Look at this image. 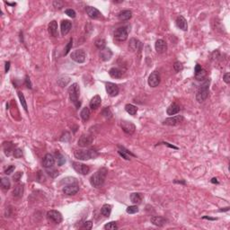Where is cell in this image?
<instances>
[{
    "label": "cell",
    "instance_id": "6da1fadb",
    "mask_svg": "<svg viewBox=\"0 0 230 230\" xmlns=\"http://www.w3.org/2000/svg\"><path fill=\"white\" fill-rule=\"evenodd\" d=\"M107 173H108V170L105 167H103V168L99 169L96 173H95L91 176V178H90L91 185L95 187V188H98V187L102 186L104 184L105 179H106Z\"/></svg>",
    "mask_w": 230,
    "mask_h": 230
},
{
    "label": "cell",
    "instance_id": "7a4b0ae2",
    "mask_svg": "<svg viewBox=\"0 0 230 230\" xmlns=\"http://www.w3.org/2000/svg\"><path fill=\"white\" fill-rule=\"evenodd\" d=\"M210 79H206L199 87L197 94H196V99L199 103H203L209 96L210 93Z\"/></svg>",
    "mask_w": 230,
    "mask_h": 230
},
{
    "label": "cell",
    "instance_id": "3957f363",
    "mask_svg": "<svg viewBox=\"0 0 230 230\" xmlns=\"http://www.w3.org/2000/svg\"><path fill=\"white\" fill-rule=\"evenodd\" d=\"M68 95L71 102L74 104L77 109H78L81 105V103L79 102V95H80V88L77 83L72 84L68 88Z\"/></svg>",
    "mask_w": 230,
    "mask_h": 230
},
{
    "label": "cell",
    "instance_id": "277c9868",
    "mask_svg": "<svg viewBox=\"0 0 230 230\" xmlns=\"http://www.w3.org/2000/svg\"><path fill=\"white\" fill-rule=\"evenodd\" d=\"M99 156L98 152L94 149H88V150H76L75 151V157L77 158L78 160H89L95 158Z\"/></svg>",
    "mask_w": 230,
    "mask_h": 230
},
{
    "label": "cell",
    "instance_id": "5b68a950",
    "mask_svg": "<svg viewBox=\"0 0 230 230\" xmlns=\"http://www.w3.org/2000/svg\"><path fill=\"white\" fill-rule=\"evenodd\" d=\"M86 54L84 50H76L72 51L70 54V59L79 64L84 63L86 61Z\"/></svg>",
    "mask_w": 230,
    "mask_h": 230
},
{
    "label": "cell",
    "instance_id": "8992f818",
    "mask_svg": "<svg viewBox=\"0 0 230 230\" xmlns=\"http://www.w3.org/2000/svg\"><path fill=\"white\" fill-rule=\"evenodd\" d=\"M47 218L50 221L55 223V224H59L62 222L63 220V217H62V214L58 211V210H50L47 212Z\"/></svg>",
    "mask_w": 230,
    "mask_h": 230
},
{
    "label": "cell",
    "instance_id": "52a82bcc",
    "mask_svg": "<svg viewBox=\"0 0 230 230\" xmlns=\"http://www.w3.org/2000/svg\"><path fill=\"white\" fill-rule=\"evenodd\" d=\"M72 166L75 169V171L80 174L86 175L90 172V167L85 164L79 163V162H73L72 163Z\"/></svg>",
    "mask_w": 230,
    "mask_h": 230
},
{
    "label": "cell",
    "instance_id": "ba28073f",
    "mask_svg": "<svg viewBox=\"0 0 230 230\" xmlns=\"http://www.w3.org/2000/svg\"><path fill=\"white\" fill-rule=\"evenodd\" d=\"M94 141V137L90 134H83L78 139V146L81 147H86L90 146Z\"/></svg>",
    "mask_w": 230,
    "mask_h": 230
},
{
    "label": "cell",
    "instance_id": "9c48e42d",
    "mask_svg": "<svg viewBox=\"0 0 230 230\" xmlns=\"http://www.w3.org/2000/svg\"><path fill=\"white\" fill-rule=\"evenodd\" d=\"M128 35H129V32H128L127 27H120L115 31L114 32L115 40H117L119 41H126L128 38Z\"/></svg>",
    "mask_w": 230,
    "mask_h": 230
},
{
    "label": "cell",
    "instance_id": "30bf717a",
    "mask_svg": "<svg viewBox=\"0 0 230 230\" xmlns=\"http://www.w3.org/2000/svg\"><path fill=\"white\" fill-rule=\"evenodd\" d=\"M161 78H160V75L157 71H154L152 72L147 79V83L149 85V86L151 87H156L158 86V85L160 84Z\"/></svg>",
    "mask_w": 230,
    "mask_h": 230
},
{
    "label": "cell",
    "instance_id": "8fae6325",
    "mask_svg": "<svg viewBox=\"0 0 230 230\" xmlns=\"http://www.w3.org/2000/svg\"><path fill=\"white\" fill-rule=\"evenodd\" d=\"M183 117L182 115H176V116H173V117L165 119L163 124L167 126H177L181 122H183Z\"/></svg>",
    "mask_w": 230,
    "mask_h": 230
},
{
    "label": "cell",
    "instance_id": "7c38bea8",
    "mask_svg": "<svg viewBox=\"0 0 230 230\" xmlns=\"http://www.w3.org/2000/svg\"><path fill=\"white\" fill-rule=\"evenodd\" d=\"M62 191L67 195H75L79 192V186L77 183H69L65 185Z\"/></svg>",
    "mask_w": 230,
    "mask_h": 230
},
{
    "label": "cell",
    "instance_id": "4fadbf2b",
    "mask_svg": "<svg viewBox=\"0 0 230 230\" xmlns=\"http://www.w3.org/2000/svg\"><path fill=\"white\" fill-rule=\"evenodd\" d=\"M120 126H121V129L122 130L127 133V134H133L136 130V126L131 122V121H127V120H122L121 123H120Z\"/></svg>",
    "mask_w": 230,
    "mask_h": 230
},
{
    "label": "cell",
    "instance_id": "5bb4252c",
    "mask_svg": "<svg viewBox=\"0 0 230 230\" xmlns=\"http://www.w3.org/2000/svg\"><path fill=\"white\" fill-rule=\"evenodd\" d=\"M105 88H106V92L107 94L110 95V96H116L118 95L119 92H120V89L118 87L117 85H115L113 83H106L105 85Z\"/></svg>",
    "mask_w": 230,
    "mask_h": 230
},
{
    "label": "cell",
    "instance_id": "9a60e30c",
    "mask_svg": "<svg viewBox=\"0 0 230 230\" xmlns=\"http://www.w3.org/2000/svg\"><path fill=\"white\" fill-rule=\"evenodd\" d=\"M42 164L45 168H52L55 164V157L51 154H46L43 157Z\"/></svg>",
    "mask_w": 230,
    "mask_h": 230
},
{
    "label": "cell",
    "instance_id": "2e32d148",
    "mask_svg": "<svg viewBox=\"0 0 230 230\" xmlns=\"http://www.w3.org/2000/svg\"><path fill=\"white\" fill-rule=\"evenodd\" d=\"M155 49L157 53H164L167 50V44L164 40L159 39L155 43Z\"/></svg>",
    "mask_w": 230,
    "mask_h": 230
},
{
    "label": "cell",
    "instance_id": "e0dca14e",
    "mask_svg": "<svg viewBox=\"0 0 230 230\" xmlns=\"http://www.w3.org/2000/svg\"><path fill=\"white\" fill-rule=\"evenodd\" d=\"M194 76H195V78L199 81L204 80V78L207 77V72L199 64H197L195 66V75Z\"/></svg>",
    "mask_w": 230,
    "mask_h": 230
},
{
    "label": "cell",
    "instance_id": "ac0fdd59",
    "mask_svg": "<svg viewBox=\"0 0 230 230\" xmlns=\"http://www.w3.org/2000/svg\"><path fill=\"white\" fill-rule=\"evenodd\" d=\"M86 14H88V16L92 19H96V18L100 17L102 14L100 13V11L94 6H86Z\"/></svg>",
    "mask_w": 230,
    "mask_h": 230
},
{
    "label": "cell",
    "instance_id": "d6986e66",
    "mask_svg": "<svg viewBox=\"0 0 230 230\" xmlns=\"http://www.w3.org/2000/svg\"><path fill=\"white\" fill-rule=\"evenodd\" d=\"M129 48L130 50L132 51H138L142 49V43L140 42V41H138V39L132 38L129 41Z\"/></svg>",
    "mask_w": 230,
    "mask_h": 230
},
{
    "label": "cell",
    "instance_id": "ffe728a7",
    "mask_svg": "<svg viewBox=\"0 0 230 230\" xmlns=\"http://www.w3.org/2000/svg\"><path fill=\"white\" fill-rule=\"evenodd\" d=\"M150 221L153 225H155L156 227H163L164 225L166 224L167 219L163 217H160V216H154L150 219Z\"/></svg>",
    "mask_w": 230,
    "mask_h": 230
},
{
    "label": "cell",
    "instance_id": "44dd1931",
    "mask_svg": "<svg viewBox=\"0 0 230 230\" xmlns=\"http://www.w3.org/2000/svg\"><path fill=\"white\" fill-rule=\"evenodd\" d=\"M72 28V23L68 20H63L60 25V30H61V34L66 35L68 34Z\"/></svg>",
    "mask_w": 230,
    "mask_h": 230
},
{
    "label": "cell",
    "instance_id": "7402d4cb",
    "mask_svg": "<svg viewBox=\"0 0 230 230\" xmlns=\"http://www.w3.org/2000/svg\"><path fill=\"white\" fill-rule=\"evenodd\" d=\"M176 25H177L178 28H180L183 31H187L188 30L187 21H186V19L183 15H180V16L177 17V19H176Z\"/></svg>",
    "mask_w": 230,
    "mask_h": 230
},
{
    "label": "cell",
    "instance_id": "603a6c76",
    "mask_svg": "<svg viewBox=\"0 0 230 230\" xmlns=\"http://www.w3.org/2000/svg\"><path fill=\"white\" fill-rule=\"evenodd\" d=\"M112 56H113V52H112V50L109 48H104V50H102L100 51V58L104 61L110 60Z\"/></svg>",
    "mask_w": 230,
    "mask_h": 230
},
{
    "label": "cell",
    "instance_id": "cb8c5ba5",
    "mask_svg": "<svg viewBox=\"0 0 230 230\" xmlns=\"http://www.w3.org/2000/svg\"><path fill=\"white\" fill-rule=\"evenodd\" d=\"M181 111V108H180V105H178L176 103H173L172 104H170L166 110V113L170 116H173V115L177 114L179 112Z\"/></svg>",
    "mask_w": 230,
    "mask_h": 230
},
{
    "label": "cell",
    "instance_id": "d4e9b609",
    "mask_svg": "<svg viewBox=\"0 0 230 230\" xmlns=\"http://www.w3.org/2000/svg\"><path fill=\"white\" fill-rule=\"evenodd\" d=\"M48 30H49V33H50L51 36L57 37V36H58V23H57L55 20L51 21V22L49 23Z\"/></svg>",
    "mask_w": 230,
    "mask_h": 230
},
{
    "label": "cell",
    "instance_id": "484cf974",
    "mask_svg": "<svg viewBox=\"0 0 230 230\" xmlns=\"http://www.w3.org/2000/svg\"><path fill=\"white\" fill-rule=\"evenodd\" d=\"M101 104H102V99H101V97H100L99 95H95V96L91 99L89 105H90V108H91L92 110H96L97 108L100 107Z\"/></svg>",
    "mask_w": 230,
    "mask_h": 230
},
{
    "label": "cell",
    "instance_id": "4316f807",
    "mask_svg": "<svg viewBox=\"0 0 230 230\" xmlns=\"http://www.w3.org/2000/svg\"><path fill=\"white\" fill-rule=\"evenodd\" d=\"M3 147H4L5 154L6 156H11L12 154H14V152L15 150L14 147V144L12 142H4Z\"/></svg>",
    "mask_w": 230,
    "mask_h": 230
},
{
    "label": "cell",
    "instance_id": "83f0119b",
    "mask_svg": "<svg viewBox=\"0 0 230 230\" xmlns=\"http://www.w3.org/2000/svg\"><path fill=\"white\" fill-rule=\"evenodd\" d=\"M109 75L111 77L113 78H116V79H119V78H121L122 77V71L120 69H119L118 68H112L110 70H109Z\"/></svg>",
    "mask_w": 230,
    "mask_h": 230
},
{
    "label": "cell",
    "instance_id": "f1b7e54d",
    "mask_svg": "<svg viewBox=\"0 0 230 230\" xmlns=\"http://www.w3.org/2000/svg\"><path fill=\"white\" fill-rule=\"evenodd\" d=\"M131 16L132 13L130 10H123L118 14V17L120 21H128L131 18Z\"/></svg>",
    "mask_w": 230,
    "mask_h": 230
},
{
    "label": "cell",
    "instance_id": "f546056e",
    "mask_svg": "<svg viewBox=\"0 0 230 230\" xmlns=\"http://www.w3.org/2000/svg\"><path fill=\"white\" fill-rule=\"evenodd\" d=\"M130 201L134 204H139L142 201V196L138 192H134L130 194Z\"/></svg>",
    "mask_w": 230,
    "mask_h": 230
},
{
    "label": "cell",
    "instance_id": "4dcf8cb0",
    "mask_svg": "<svg viewBox=\"0 0 230 230\" xmlns=\"http://www.w3.org/2000/svg\"><path fill=\"white\" fill-rule=\"evenodd\" d=\"M112 212V206L110 204H104L101 209V213L104 217H109Z\"/></svg>",
    "mask_w": 230,
    "mask_h": 230
},
{
    "label": "cell",
    "instance_id": "1f68e13d",
    "mask_svg": "<svg viewBox=\"0 0 230 230\" xmlns=\"http://www.w3.org/2000/svg\"><path fill=\"white\" fill-rule=\"evenodd\" d=\"M125 110H126V112H127L129 114L132 115V116L136 115L137 112H138V108H137L135 105L130 104H128L125 105Z\"/></svg>",
    "mask_w": 230,
    "mask_h": 230
},
{
    "label": "cell",
    "instance_id": "d6a6232c",
    "mask_svg": "<svg viewBox=\"0 0 230 230\" xmlns=\"http://www.w3.org/2000/svg\"><path fill=\"white\" fill-rule=\"evenodd\" d=\"M90 115H91V113H90V110H89L88 107L83 108L82 111H81V113H80V116H81V118H82V120H83L84 121L88 120L89 118H90Z\"/></svg>",
    "mask_w": 230,
    "mask_h": 230
},
{
    "label": "cell",
    "instance_id": "836d02e7",
    "mask_svg": "<svg viewBox=\"0 0 230 230\" xmlns=\"http://www.w3.org/2000/svg\"><path fill=\"white\" fill-rule=\"evenodd\" d=\"M23 187L21 184H18L17 186H15V188L13 191V195L16 198L21 197L23 195Z\"/></svg>",
    "mask_w": 230,
    "mask_h": 230
},
{
    "label": "cell",
    "instance_id": "e575fe53",
    "mask_svg": "<svg viewBox=\"0 0 230 230\" xmlns=\"http://www.w3.org/2000/svg\"><path fill=\"white\" fill-rule=\"evenodd\" d=\"M18 97H19V100H20V103L23 106V108L24 109V111L27 113L28 112V108H27V103H26V100H25V97L23 95V94L22 92H18Z\"/></svg>",
    "mask_w": 230,
    "mask_h": 230
},
{
    "label": "cell",
    "instance_id": "d590c367",
    "mask_svg": "<svg viewBox=\"0 0 230 230\" xmlns=\"http://www.w3.org/2000/svg\"><path fill=\"white\" fill-rule=\"evenodd\" d=\"M1 186L4 190H9L11 187V183L10 180L7 177H3L1 179Z\"/></svg>",
    "mask_w": 230,
    "mask_h": 230
},
{
    "label": "cell",
    "instance_id": "8d00e7d4",
    "mask_svg": "<svg viewBox=\"0 0 230 230\" xmlns=\"http://www.w3.org/2000/svg\"><path fill=\"white\" fill-rule=\"evenodd\" d=\"M56 159H57V162H58V165H62L65 164V162H66L65 157H64L63 155L60 154L59 151L56 152Z\"/></svg>",
    "mask_w": 230,
    "mask_h": 230
},
{
    "label": "cell",
    "instance_id": "74e56055",
    "mask_svg": "<svg viewBox=\"0 0 230 230\" xmlns=\"http://www.w3.org/2000/svg\"><path fill=\"white\" fill-rule=\"evenodd\" d=\"M95 46H96V48L97 49H99V50H104V48H105V41L104 40V39H98V40H96L95 41Z\"/></svg>",
    "mask_w": 230,
    "mask_h": 230
},
{
    "label": "cell",
    "instance_id": "f35d334b",
    "mask_svg": "<svg viewBox=\"0 0 230 230\" xmlns=\"http://www.w3.org/2000/svg\"><path fill=\"white\" fill-rule=\"evenodd\" d=\"M104 229H108V230H115L118 228V226L116 224V222L114 221H112V222H109L107 223L106 225H104Z\"/></svg>",
    "mask_w": 230,
    "mask_h": 230
},
{
    "label": "cell",
    "instance_id": "ab89813d",
    "mask_svg": "<svg viewBox=\"0 0 230 230\" xmlns=\"http://www.w3.org/2000/svg\"><path fill=\"white\" fill-rule=\"evenodd\" d=\"M126 211H127V213H129V214H135V213L138 212V208L136 205H132V206L128 207L127 210H126Z\"/></svg>",
    "mask_w": 230,
    "mask_h": 230
},
{
    "label": "cell",
    "instance_id": "60d3db41",
    "mask_svg": "<svg viewBox=\"0 0 230 230\" xmlns=\"http://www.w3.org/2000/svg\"><path fill=\"white\" fill-rule=\"evenodd\" d=\"M174 69L176 72H181V71L183 69V63L180 62V61L174 62Z\"/></svg>",
    "mask_w": 230,
    "mask_h": 230
},
{
    "label": "cell",
    "instance_id": "b9f144b4",
    "mask_svg": "<svg viewBox=\"0 0 230 230\" xmlns=\"http://www.w3.org/2000/svg\"><path fill=\"white\" fill-rule=\"evenodd\" d=\"M72 46H73V40H72V39H70V40H69V41H68V45H67V47H66V49H65L64 55H68V52L70 51V50H71Z\"/></svg>",
    "mask_w": 230,
    "mask_h": 230
},
{
    "label": "cell",
    "instance_id": "7bdbcfd3",
    "mask_svg": "<svg viewBox=\"0 0 230 230\" xmlns=\"http://www.w3.org/2000/svg\"><path fill=\"white\" fill-rule=\"evenodd\" d=\"M65 13H66L67 15H68V16L71 17V18H75L76 15H77L76 12H75L73 9H67V10L65 11Z\"/></svg>",
    "mask_w": 230,
    "mask_h": 230
},
{
    "label": "cell",
    "instance_id": "ee69618b",
    "mask_svg": "<svg viewBox=\"0 0 230 230\" xmlns=\"http://www.w3.org/2000/svg\"><path fill=\"white\" fill-rule=\"evenodd\" d=\"M118 153H119V155L120 156H122L124 159H126V160H129L130 158H129V155H128L126 152H124V151H122V150H119L118 151Z\"/></svg>",
    "mask_w": 230,
    "mask_h": 230
},
{
    "label": "cell",
    "instance_id": "f6af8a7d",
    "mask_svg": "<svg viewBox=\"0 0 230 230\" xmlns=\"http://www.w3.org/2000/svg\"><path fill=\"white\" fill-rule=\"evenodd\" d=\"M14 168H15V167H14V165H10V166H8V167L5 169V174H7V175H8V174H11L14 171Z\"/></svg>",
    "mask_w": 230,
    "mask_h": 230
},
{
    "label": "cell",
    "instance_id": "bcb514c9",
    "mask_svg": "<svg viewBox=\"0 0 230 230\" xmlns=\"http://www.w3.org/2000/svg\"><path fill=\"white\" fill-rule=\"evenodd\" d=\"M22 175H23V173H21V172H17V173H16V174L14 175V177H13L14 181H15V182H18V181L21 179Z\"/></svg>",
    "mask_w": 230,
    "mask_h": 230
},
{
    "label": "cell",
    "instance_id": "7dc6e473",
    "mask_svg": "<svg viewBox=\"0 0 230 230\" xmlns=\"http://www.w3.org/2000/svg\"><path fill=\"white\" fill-rule=\"evenodd\" d=\"M22 155H23V152H22V150H21V149H19V148L15 149V150H14V156L15 157H17V158L21 157V156H22Z\"/></svg>",
    "mask_w": 230,
    "mask_h": 230
},
{
    "label": "cell",
    "instance_id": "c3c4849f",
    "mask_svg": "<svg viewBox=\"0 0 230 230\" xmlns=\"http://www.w3.org/2000/svg\"><path fill=\"white\" fill-rule=\"evenodd\" d=\"M92 227H93V222L92 221H86L84 223V228H86V229H92Z\"/></svg>",
    "mask_w": 230,
    "mask_h": 230
},
{
    "label": "cell",
    "instance_id": "681fc988",
    "mask_svg": "<svg viewBox=\"0 0 230 230\" xmlns=\"http://www.w3.org/2000/svg\"><path fill=\"white\" fill-rule=\"evenodd\" d=\"M103 114L104 115L105 117H107V118H111V117H112V113L110 112V109H109V108H105V109L104 110V112H103Z\"/></svg>",
    "mask_w": 230,
    "mask_h": 230
},
{
    "label": "cell",
    "instance_id": "f907efd6",
    "mask_svg": "<svg viewBox=\"0 0 230 230\" xmlns=\"http://www.w3.org/2000/svg\"><path fill=\"white\" fill-rule=\"evenodd\" d=\"M119 147H120V150H122V151H124V152H126V153H127V154H128V155H129V156H135V155H134V154H133V153H131V152H130V151H129V150H128V149H126V148H125V147H121V146H119Z\"/></svg>",
    "mask_w": 230,
    "mask_h": 230
},
{
    "label": "cell",
    "instance_id": "816d5d0a",
    "mask_svg": "<svg viewBox=\"0 0 230 230\" xmlns=\"http://www.w3.org/2000/svg\"><path fill=\"white\" fill-rule=\"evenodd\" d=\"M52 177H55V176H57V175H59V172L57 171V170H55V169H53L52 171H50V170H49L48 169V171H47Z\"/></svg>",
    "mask_w": 230,
    "mask_h": 230
},
{
    "label": "cell",
    "instance_id": "f5cc1de1",
    "mask_svg": "<svg viewBox=\"0 0 230 230\" xmlns=\"http://www.w3.org/2000/svg\"><path fill=\"white\" fill-rule=\"evenodd\" d=\"M223 80L225 81V83H227V84H229L230 83V74L229 73H226V74L224 75Z\"/></svg>",
    "mask_w": 230,
    "mask_h": 230
},
{
    "label": "cell",
    "instance_id": "db71d44e",
    "mask_svg": "<svg viewBox=\"0 0 230 230\" xmlns=\"http://www.w3.org/2000/svg\"><path fill=\"white\" fill-rule=\"evenodd\" d=\"M25 84H26V86H27V87L28 88H30V89H32V83H31V80H30V77L27 76L26 77H25Z\"/></svg>",
    "mask_w": 230,
    "mask_h": 230
},
{
    "label": "cell",
    "instance_id": "11a10c76",
    "mask_svg": "<svg viewBox=\"0 0 230 230\" xmlns=\"http://www.w3.org/2000/svg\"><path fill=\"white\" fill-rule=\"evenodd\" d=\"M10 65H11L10 61H7V62H5V73H7V72L9 71V68H10Z\"/></svg>",
    "mask_w": 230,
    "mask_h": 230
},
{
    "label": "cell",
    "instance_id": "9f6ffc18",
    "mask_svg": "<svg viewBox=\"0 0 230 230\" xmlns=\"http://www.w3.org/2000/svg\"><path fill=\"white\" fill-rule=\"evenodd\" d=\"M53 5H54V6H55L56 8H59V7H58L59 5H60V7H62L63 3H62V2H59V1H58V2H57V1H55V2L53 3Z\"/></svg>",
    "mask_w": 230,
    "mask_h": 230
},
{
    "label": "cell",
    "instance_id": "6f0895ef",
    "mask_svg": "<svg viewBox=\"0 0 230 230\" xmlns=\"http://www.w3.org/2000/svg\"><path fill=\"white\" fill-rule=\"evenodd\" d=\"M162 144H164V145H165V146H167V147H171V148L178 149V147H174V145H170V144H169V143H167V142H163Z\"/></svg>",
    "mask_w": 230,
    "mask_h": 230
},
{
    "label": "cell",
    "instance_id": "680465c9",
    "mask_svg": "<svg viewBox=\"0 0 230 230\" xmlns=\"http://www.w3.org/2000/svg\"><path fill=\"white\" fill-rule=\"evenodd\" d=\"M202 219H208V220H216L217 219H215V218H210V217H207V216H204Z\"/></svg>",
    "mask_w": 230,
    "mask_h": 230
},
{
    "label": "cell",
    "instance_id": "91938a15",
    "mask_svg": "<svg viewBox=\"0 0 230 230\" xmlns=\"http://www.w3.org/2000/svg\"><path fill=\"white\" fill-rule=\"evenodd\" d=\"M211 183H219V181H218V179H217V178H212Z\"/></svg>",
    "mask_w": 230,
    "mask_h": 230
},
{
    "label": "cell",
    "instance_id": "94428289",
    "mask_svg": "<svg viewBox=\"0 0 230 230\" xmlns=\"http://www.w3.org/2000/svg\"><path fill=\"white\" fill-rule=\"evenodd\" d=\"M5 4L8 5H12V6H14V5H15V3H8V2H5Z\"/></svg>",
    "mask_w": 230,
    "mask_h": 230
},
{
    "label": "cell",
    "instance_id": "6125c7cd",
    "mask_svg": "<svg viewBox=\"0 0 230 230\" xmlns=\"http://www.w3.org/2000/svg\"><path fill=\"white\" fill-rule=\"evenodd\" d=\"M228 210H229V207H227V208H224V209L220 210V211H228Z\"/></svg>",
    "mask_w": 230,
    "mask_h": 230
}]
</instances>
